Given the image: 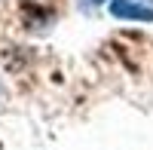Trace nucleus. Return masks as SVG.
Listing matches in <instances>:
<instances>
[{"mask_svg": "<svg viewBox=\"0 0 153 150\" xmlns=\"http://www.w3.org/2000/svg\"><path fill=\"white\" fill-rule=\"evenodd\" d=\"M110 16L123 22H153V6L147 0H110Z\"/></svg>", "mask_w": 153, "mask_h": 150, "instance_id": "f257e3e1", "label": "nucleus"}, {"mask_svg": "<svg viewBox=\"0 0 153 150\" xmlns=\"http://www.w3.org/2000/svg\"><path fill=\"white\" fill-rule=\"evenodd\" d=\"M83 3H89V6H98V3H107V0H83Z\"/></svg>", "mask_w": 153, "mask_h": 150, "instance_id": "f03ea898", "label": "nucleus"}]
</instances>
